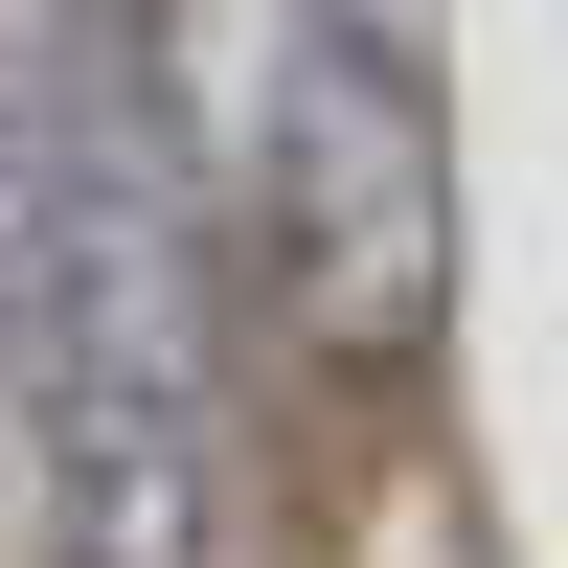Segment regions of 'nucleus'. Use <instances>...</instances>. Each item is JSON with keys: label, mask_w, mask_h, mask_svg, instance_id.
<instances>
[{"label": "nucleus", "mask_w": 568, "mask_h": 568, "mask_svg": "<svg viewBox=\"0 0 568 568\" xmlns=\"http://www.w3.org/2000/svg\"><path fill=\"white\" fill-rule=\"evenodd\" d=\"M227 205L273 227V273H296V318H318L342 364H409V342H433L455 182H433V91H409L387 45H318V23H296L273 136H251V182H227Z\"/></svg>", "instance_id": "f257e3e1"}]
</instances>
